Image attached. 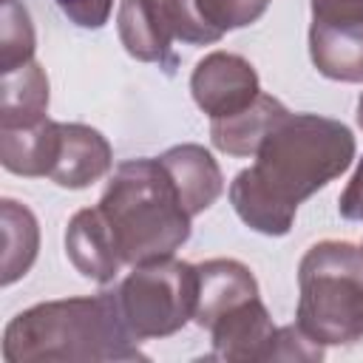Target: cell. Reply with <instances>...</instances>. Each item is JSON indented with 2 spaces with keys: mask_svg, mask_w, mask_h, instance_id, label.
Masks as SVG:
<instances>
[{
  "mask_svg": "<svg viewBox=\"0 0 363 363\" xmlns=\"http://www.w3.org/2000/svg\"><path fill=\"white\" fill-rule=\"evenodd\" d=\"M354 150V136L343 122L286 113L258 145L255 162L230 182V204L250 230L281 238L292 230L298 207L349 170Z\"/></svg>",
  "mask_w": 363,
  "mask_h": 363,
  "instance_id": "obj_1",
  "label": "cell"
},
{
  "mask_svg": "<svg viewBox=\"0 0 363 363\" xmlns=\"http://www.w3.org/2000/svg\"><path fill=\"white\" fill-rule=\"evenodd\" d=\"M128 329L116 289L43 301L17 312L3 329L6 363H108L147 360Z\"/></svg>",
  "mask_w": 363,
  "mask_h": 363,
  "instance_id": "obj_2",
  "label": "cell"
},
{
  "mask_svg": "<svg viewBox=\"0 0 363 363\" xmlns=\"http://www.w3.org/2000/svg\"><path fill=\"white\" fill-rule=\"evenodd\" d=\"M96 207L111 227L122 264L136 267L170 258L190 238L193 216L184 210L159 156L122 162L111 173Z\"/></svg>",
  "mask_w": 363,
  "mask_h": 363,
  "instance_id": "obj_3",
  "label": "cell"
},
{
  "mask_svg": "<svg viewBox=\"0 0 363 363\" xmlns=\"http://www.w3.org/2000/svg\"><path fill=\"white\" fill-rule=\"evenodd\" d=\"M295 323L320 346L363 340V252L352 241H318L298 264Z\"/></svg>",
  "mask_w": 363,
  "mask_h": 363,
  "instance_id": "obj_4",
  "label": "cell"
},
{
  "mask_svg": "<svg viewBox=\"0 0 363 363\" xmlns=\"http://www.w3.org/2000/svg\"><path fill=\"white\" fill-rule=\"evenodd\" d=\"M199 269L179 258L136 264L116 286V301L128 329L139 340L167 337L184 329L196 315Z\"/></svg>",
  "mask_w": 363,
  "mask_h": 363,
  "instance_id": "obj_5",
  "label": "cell"
},
{
  "mask_svg": "<svg viewBox=\"0 0 363 363\" xmlns=\"http://www.w3.org/2000/svg\"><path fill=\"white\" fill-rule=\"evenodd\" d=\"M190 94L210 119H224L255 102L261 94V79L247 57L233 51H210L190 74Z\"/></svg>",
  "mask_w": 363,
  "mask_h": 363,
  "instance_id": "obj_6",
  "label": "cell"
},
{
  "mask_svg": "<svg viewBox=\"0 0 363 363\" xmlns=\"http://www.w3.org/2000/svg\"><path fill=\"white\" fill-rule=\"evenodd\" d=\"M272 0H162L173 37L187 45H213L227 31L264 17Z\"/></svg>",
  "mask_w": 363,
  "mask_h": 363,
  "instance_id": "obj_7",
  "label": "cell"
},
{
  "mask_svg": "<svg viewBox=\"0 0 363 363\" xmlns=\"http://www.w3.org/2000/svg\"><path fill=\"white\" fill-rule=\"evenodd\" d=\"M210 343H213V360H227V363H250V360H269L275 332L278 326L272 323L261 295L250 298L247 303L230 309L221 315L210 329Z\"/></svg>",
  "mask_w": 363,
  "mask_h": 363,
  "instance_id": "obj_8",
  "label": "cell"
},
{
  "mask_svg": "<svg viewBox=\"0 0 363 363\" xmlns=\"http://www.w3.org/2000/svg\"><path fill=\"white\" fill-rule=\"evenodd\" d=\"M113 167L111 142L91 125L60 122V150L48 179L65 190H85Z\"/></svg>",
  "mask_w": 363,
  "mask_h": 363,
  "instance_id": "obj_9",
  "label": "cell"
},
{
  "mask_svg": "<svg viewBox=\"0 0 363 363\" xmlns=\"http://www.w3.org/2000/svg\"><path fill=\"white\" fill-rule=\"evenodd\" d=\"M116 34L125 51L139 62H153L173 74V28L164 14L162 0H122L116 11Z\"/></svg>",
  "mask_w": 363,
  "mask_h": 363,
  "instance_id": "obj_10",
  "label": "cell"
},
{
  "mask_svg": "<svg viewBox=\"0 0 363 363\" xmlns=\"http://www.w3.org/2000/svg\"><path fill=\"white\" fill-rule=\"evenodd\" d=\"M65 255L71 267L94 284H111L116 278L122 255L99 207H85L71 216L65 227Z\"/></svg>",
  "mask_w": 363,
  "mask_h": 363,
  "instance_id": "obj_11",
  "label": "cell"
},
{
  "mask_svg": "<svg viewBox=\"0 0 363 363\" xmlns=\"http://www.w3.org/2000/svg\"><path fill=\"white\" fill-rule=\"evenodd\" d=\"M196 269L199 298L193 323L201 329H210L230 309L247 303L250 298H258V281L252 269L235 258H210L204 264H196Z\"/></svg>",
  "mask_w": 363,
  "mask_h": 363,
  "instance_id": "obj_12",
  "label": "cell"
},
{
  "mask_svg": "<svg viewBox=\"0 0 363 363\" xmlns=\"http://www.w3.org/2000/svg\"><path fill=\"white\" fill-rule=\"evenodd\" d=\"M159 162L170 173L173 184L182 196V204L190 216L210 210L216 204V199L224 193L221 167L213 159V153L201 145H193V142L173 145L159 156Z\"/></svg>",
  "mask_w": 363,
  "mask_h": 363,
  "instance_id": "obj_13",
  "label": "cell"
},
{
  "mask_svg": "<svg viewBox=\"0 0 363 363\" xmlns=\"http://www.w3.org/2000/svg\"><path fill=\"white\" fill-rule=\"evenodd\" d=\"M286 105L269 94H258L252 105H247L244 111L224 116V119H210V142L216 150L227 153V156H255L258 145L264 142V136L286 116Z\"/></svg>",
  "mask_w": 363,
  "mask_h": 363,
  "instance_id": "obj_14",
  "label": "cell"
},
{
  "mask_svg": "<svg viewBox=\"0 0 363 363\" xmlns=\"http://www.w3.org/2000/svg\"><path fill=\"white\" fill-rule=\"evenodd\" d=\"M309 60L320 77L335 82H363V23L309 26Z\"/></svg>",
  "mask_w": 363,
  "mask_h": 363,
  "instance_id": "obj_15",
  "label": "cell"
},
{
  "mask_svg": "<svg viewBox=\"0 0 363 363\" xmlns=\"http://www.w3.org/2000/svg\"><path fill=\"white\" fill-rule=\"evenodd\" d=\"M60 150V122L43 119L26 128H0V164L14 176H48Z\"/></svg>",
  "mask_w": 363,
  "mask_h": 363,
  "instance_id": "obj_16",
  "label": "cell"
},
{
  "mask_svg": "<svg viewBox=\"0 0 363 363\" xmlns=\"http://www.w3.org/2000/svg\"><path fill=\"white\" fill-rule=\"evenodd\" d=\"M48 113V77L45 68L31 60L11 71H3L0 85V128L37 125Z\"/></svg>",
  "mask_w": 363,
  "mask_h": 363,
  "instance_id": "obj_17",
  "label": "cell"
},
{
  "mask_svg": "<svg viewBox=\"0 0 363 363\" xmlns=\"http://www.w3.org/2000/svg\"><path fill=\"white\" fill-rule=\"evenodd\" d=\"M0 224H3V261H0V284L11 286L20 281L37 261L40 252V224L37 216L14 201H0Z\"/></svg>",
  "mask_w": 363,
  "mask_h": 363,
  "instance_id": "obj_18",
  "label": "cell"
},
{
  "mask_svg": "<svg viewBox=\"0 0 363 363\" xmlns=\"http://www.w3.org/2000/svg\"><path fill=\"white\" fill-rule=\"evenodd\" d=\"M37 37L34 23L23 0L0 3V71H11L23 62L34 60Z\"/></svg>",
  "mask_w": 363,
  "mask_h": 363,
  "instance_id": "obj_19",
  "label": "cell"
},
{
  "mask_svg": "<svg viewBox=\"0 0 363 363\" xmlns=\"http://www.w3.org/2000/svg\"><path fill=\"white\" fill-rule=\"evenodd\" d=\"M269 360H303V363H318L323 360V346L315 343L298 323L278 326L275 343L269 352Z\"/></svg>",
  "mask_w": 363,
  "mask_h": 363,
  "instance_id": "obj_20",
  "label": "cell"
},
{
  "mask_svg": "<svg viewBox=\"0 0 363 363\" xmlns=\"http://www.w3.org/2000/svg\"><path fill=\"white\" fill-rule=\"evenodd\" d=\"M60 11L68 17V23L79 28H102L113 11V0H57Z\"/></svg>",
  "mask_w": 363,
  "mask_h": 363,
  "instance_id": "obj_21",
  "label": "cell"
},
{
  "mask_svg": "<svg viewBox=\"0 0 363 363\" xmlns=\"http://www.w3.org/2000/svg\"><path fill=\"white\" fill-rule=\"evenodd\" d=\"M312 23L323 26H360L363 0H309Z\"/></svg>",
  "mask_w": 363,
  "mask_h": 363,
  "instance_id": "obj_22",
  "label": "cell"
},
{
  "mask_svg": "<svg viewBox=\"0 0 363 363\" xmlns=\"http://www.w3.org/2000/svg\"><path fill=\"white\" fill-rule=\"evenodd\" d=\"M337 213L346 221H363V156H360L349 184H346V190L337 199Z\"/></svg>",
  "mask_w": 363,
  "mask_h": 363,
  "instance_id": "obj_23",
  "label": "cell"
},
{
  "mask_svg": "<svg viewBox=\"0 0 363 363\" xmlns=\"http://www.w3.org/2000/svg\"><path fill=\"white\" fill-rule=\"evenodd\" d=\"M357 125H360V130H363V94H360V99H357Z\"/></svg>",
  "mask_w": 363,
  "mask_h": 363,
  "instance_id": "obj_24",
  "label": "cell"
},
{
  "mask_svg": "<svg viewBox=\"0 0 363 363\" xmlns=\"http://www.w3.org/2000/svg\"><path fill=\"white\" fill-rule=\"evenodd\" d=\"M360 252H363V247H360Z\"/></svg>",
  "mask_w": 363,
  "mask_h": 363,
  "instance_id": "obj_25",
  "label": "cell"
}]
</instances>
